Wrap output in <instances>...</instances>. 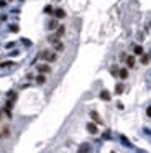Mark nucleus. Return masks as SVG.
Returning a JSON list of instances; mask_svg holds the SVG:
<instances>
[{
	"mask_svg": "<svg viewBox=\"0 0 151 153\" xmlns=\"http://www.w3.org/2000/svg\"><path fill=\"white\" fill-rule=\"evenodd\" d=\"M0 119H2V112H0Z\"/></svg>",
	"mask_w": 151,
	"mask_h": 153,
	"instance_id": "obj_21",
	"label": "nucleus"
},
{
	"mask_svg": "<svg viewBox=\"0 0 151 153\" xmlns=\"http://www.w3.org/2000/svg\"><path fill=\"white\" fill-rule=\"evenodd\" d=\"M36 82H38V84H44V82H46V76H44V74H38Z\"/></svg>",
	"mask_w": 151,
	"mask_h": 153,
	"instance_id": "obj_14",
	"label": "nucleus"
},
{
	"mask_svg": "<svg viewBox=\"0 0 151 153\" xmlns=\"http://www.w3.org/2000/svg\"><path fill=\"white\" fill-rule=\"evenodd\" d=\"M123 91H125V86L122 84V82H117V86H115V94H123Z\"/></svg>",
	"mask_w": 151,
	"mask_h": 153,
	"instance_id": "obj_7",
	"label": "nucleus"
},
{
	"mask_svg": "<svg viewBox=\"0 0 151 153\" xmlns=\"http://www.w3.org/2000/svg\"><path fill=\"white\" fill-rule=\"evenodd\" d=\"M58 27H59V25H58V22H56V20H51V22L48 23V28H49V30H56Z\"/></svg>",
	"mask_w": 151,
	"mask_h": 153,
	"instance_id": "obj_13",
	"label": "nucleus"
},
{
	"mask_svg": "<svg viewBox=\"0 0 151 153\" xmlns=\"http://www.w3.org/2000/svg\"><path fill=\"white\" fill-rule=\"evenodd\" d=\"M53 46H54V51H56V53H59V51H63V49H64V44L61 43L59 40H58V41H54Z\"/></svg>",
	"mask_w": 151,
	"mask_h": 153,
	"instance_id": "obj_6",
	"label": "nucleus"
},
{
	"mask_svg": "<svg viewBox=\"0 0 151 153\" xmlns=\"http://www.w3.org/2000/svg\"><path fill=\"white\" fill-rule=\"evenodd\" d=\"M0 138H2V133H0Z\"/></svg>",
	"mask_w": 151,
	"mask_h": 153,
	"instance_id": "obj_22",
	"label": "nucleus"
},
{
	"mask_svg": "<svg viewBox=\"0 0 151 153\" xmlns=\"http://www.w3.org/2000/svg\"><path fill=\"white\" fill-rule=\"evenodd\" d=\"M126 66H128V68H135V58H133V56H126Z\"/></svg>",
	"mask_w": 151,
	"mask_h": 153,
	"instance_id": "obj_10",
	"label": "nucleus"
},
{
	"mask_svg": "<svg viewBox=\"0 0 151 153\" xmlns=\"http://www.w3.org/2000/svg\"><path fill=\"white\" fill-rule=\"evenodd\" d=\"M90 117H92V120H94V124H95V125H97V124H99V125H100V124H103L102 119H100V115H99L95 110H92V112H90Z\"/></svg>",
	"mask_w": 151,
	"mask_h": 153,
	"instance_id": "obj_4",
	"label": "nucleus"
},
{
	"mask_svg": "<svg viewBox=\"0 0 151 153\" xmlns=\"http://www.w3.org/2000/svg\"><path fill=\"white\" fill-rule=\"evenodd\" d=\"M150 58H151V53H150Z\"/></svg>",
	"mask_w": 151,
	"mask_h": 153,
	"instance_id": "obj_23",
	"label": "nucleus"
},
{
	"mask_svg": "<svg viewBox=\"0 0 151 153\" xmlns=\"http://www.w3.org/2000/svg\"><path fill=\"white\" fill-rule=\"evenodd\" d=\"M112 153H115V152H112Z\"/></svg>",
	"mask_w": 151,
	"mask_h": 153,
	"instance_id": "obj_24",
	"label": "nucleus"
},
{
	"mask_svg": "<svg viewBox=\"0 0 151 153\" xmlns=\"http://www.w3.org/2000/svg\"><path fill=\"white\" fill-rule=\"evenodd\" d=\"M64 31H66V27H64V25H59V28H56V33H54V36L59 40L61 36L64 35Z\"/></svg>",
	"mask_w": 151,
	"mask_h": 153,
	"instance_id": "obj_5",
	"label": "nucleus"
},
{
	"mask_svg": "<svg viewBox=\"0 0 151 153\" xmlns=\"http://www.w3.org/2000/svg\"><path fill=\"white\" fill-rule=\"evenodd\" d=\"M54 16H56V18H64V16H66V12L63 10V8H58V10L54 12Z\"/></svg>",
	"mask_w": 151,
	"mask_h": 153,
	"instance_id": "obj_11",
	"label": "nucleus"
},
{
	"mask_svg": "<svg viewBox=\"0 0 151 153\" xmlns=\"http://www.w3.org/2000/svg\"><path fill=\"white\" fill-rule=\"evenodd\" d=\"M2 133V137H10V128L8 127H3V130L0 132Z\"/></svg>",
	"mask_w": 151,
	"mask_h": 153,
	"instance_id": "obj_15",
	"label": "nucleus"
},
{
	"mask_svg": "<svg viewBox=\"0 0 151 153\" xmlns=\"http://www.w3.org/2000/svg\"><path fill=\"white\" fill-rule=\"evenodd\" d=\"M2 66H3V68H7V66H13V63H2Z\"/></svg>",
	"mask_w": 151,
	"mask_h": 153,
	"instance_id": "obj_20",
	"label": "nucleus"
},
{
	"mask_svg": "<svg viewBox=\"0 0 151 153\" xmlns=\"http://www.w3.org/2000/svg\"><path fill=\"white\" fill-rule=\"evenodd\" d=\"M118 77H120V79H126V77H128V71H126L125 68L118 69Z\"/></svg>",
	"mask_w": 151,
	"mask_h": 153,
	"instance_id": "obj_9",
	"label": "nucleus"
},
{
	"mask_svg": "<svg viewBox=\"0 0 151 153\" xmlns=\"http://www.w3.org/2000/svg\"><path fill=\"white\" fill-rule=\"evenodd\" d=\"M148 63H150V56L143 55V56H141V64H148Z\"/></svg>",
	"mask_w": 151,
	"mask_h": 153,
	"instance_id": "obj_16",
	"label": "nucleus"
},
{
	"mask_svg": "<svg viewBox=\"0 0 151 153\" xmlns=\"http://www.w3.org/2000/svg\"><path fill=\"white\" fill-rule=\"evenodd\" d=\"M100 99H102V100H110V99H112V96H110V92H108V91H102V92H100Z\"/></svg>",
	"mask_w": 151,
	"mask_h": 153,
	"instance_id": "obj_8",
	"label": "nucleus"
},
{
	"mask_svg": "<svg viewBox=\"0 0 151 153\" xmlns=\"http://www.w3.org/2000/svg\"><path fill=\"white\" fill-rule=\"evenodd\" d=\"M43 12H44V13H51V12H53V7H51V5H46Z\"/></svg>",
	"mask_w": 151,
	"mask_h": 153,
	"instance_id": "obj_18",
	"label": "nucleus"
},
{
	"mask_svg": "<svg viewBox=\"0 0 151 153\" xmlns=\"http://www.w3.org/2000/svg\"><path fill=\"white\" fill-rule=\"evenodd\" d=\"M38 72H39V74H48V72H51V66L43 63V64L38 66Z\"/></svg>",
	"mask_w": 151,
	"mask_h": 153,
	"instance_id": "obj_2",
	"label": "nucleus"
},
{
	"mask_svg": "<svg viewBox=\"0 0 151 153\" xmlns=\"http://www.w3.org/2000/svg\"><path fill=\"white\" fill-rule=\"evenodd\" d=\"M146 115H148V117H151V105L146 109Z\"/></svg>",
	"mask_w": 151,
	"mask_h": 153,
	"instance_id": "obj_19",
	"label": "nucleus"
},
{
	"mask_svg": "<svg viewBox=\"0 0 151 153\" xmlns=\"http://www.w3.org/2000/svg\"><path fill=\"white\" fill-rule=\"evenodd\" d=\"M87 152H89V145L86 143V145H82V147H81V150H79L77 153H87Z\"/></svg>",
	"mask_w": 151,
	"mask_h": 153,
	"instance_id": "obj_17",
	"label": "nucleus"
},
{
	"mask_svg": "<svg viewBox=\"0 0 151 153\" xmlns=\"http://www.w3.org/2000/svg\"><path fill=\"white\" fill-rule=\"evenodd\" d=\"M86 128H87V132H89V133H92V135H95V133H97V125H95V124H94V122H89V124H87L86 125Z\"/></svg>",
	"mask_w": 151,
	"mask_h": 153,
	"instance_id": "obj_3",
	"label": "nucleus"
},
{
	"mask_svg": "<svg viewBox=\"0 0 151 153\" xmlns=\"http://www.w3.org/2000/svg\"><path fill=\"white\" fill-rule=\"evenodd\" d=\"M133 51H135V55H136V56H143V48H141L140 44H135Z\"/></svg>",
	"mask_w": 151,
	"mask_h": 153,
	"instance_id": "obj_12",
	"label": "nucleus"
},
{
	"mask_svg": "<svg viewBox=\"0 0 151 153\" xmlns=\"http://www.w3.org/2000/svg\"><path fill=\"white\" fill-rule=\"evenodd\" d=\"M39 58H41V59H44V61H48V63H53V61L58 59V55H56L54 51H48V49H44V51H41Z\"/></svg>",
	"mask_w": 151,
	"mask_h": 153,
	"instance_id": "obj_1",
	"label": "nucleus"
}]
</instances>
